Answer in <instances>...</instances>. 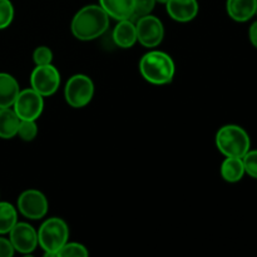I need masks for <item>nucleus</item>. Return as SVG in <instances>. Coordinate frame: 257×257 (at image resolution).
<instances>
[{"label":"nucleus","instance_id":"5","mask_svg":"<svg viewBox=\"0 0 257 257\" xmlns=\"http://www.w3.org/2000/svg\"><path fill=\"white\" fill-rule=\"evenodd\" d=\"M93 95H94V84L88 75L74 74L68 79L64 88V97L70 107H85L90 103Z\"/></svg>","mask_w":257,"mask_h":257},{"label":"nucleus","instance_id":"8","mask_svg":"<svg viewBox=\"0 0 257 257\" xmlns=\"http://www.w3.org/2000/svg\"><path fill=\"white\" fill-rule=\"evenodd\" d=\"M43 95L35 92L33 88L20 90L13 104V109L20 119L37 120L44 109V99Z\"/></svg>","mask_w":257,"mask_h":257},{"label":"nucleus","instance_id":"20","mask_svg":"<svg viewBox=\"0 0 257 257\" xmlns=\"http://www.w3.org/2000/svg\"><path fill=\"white\" fill-rule=\"evenodd\" d=\"M17 136H19L20 140L25 141V142H30V141L35 140V137L38 136L37 122L35 120L20 119Z\"/></svg>","mask_w":257,"mask_h":257},{"label":"nucleus","instance_id":"7","mask_svg":"<svg viewBox=\"0 0 257 257\" xmlns=\"http://www.w3.org/2000/svg\"><path fill=\"white\" fill-rule=\"evenodd\" d=\"M30 84L43 97H50L60 85V74L52 64L37 65L30 75Z\"/></svg>","mask_w":257,"mask_h":257},{"label":"nucleus","instance_id":"28","mask_svg":"<svg viewBox=\"0 0 257 257\" xmlns=\"http://www.w3.org/2000/svg\"><path fill=\"white\" fill-rule=\"evenodd\" d=\"M255 15L257 17V7H256V12H255Z\"/></svg>","mask_w":257,"mask_h":257},{"label":"nucleus","instance_id":"14","mask_svg":"<svg viewBox=\"0 0 257 257\" xmlns=\"http://www.w3.org/2000/svg\"><path fill=\"white\" fill-rule=\"evenodd\" d=\"M99 5L108 17L118 22L131 19L135 10V0H99Z\"/></svg>","mask_w":257,"mask_h":257},{"label":"nucleus","instance_id":"1","mask_svg":"<svg viewBox=\"0 0 257 257\" xmlns=\"http://www.w3.org/2000/svg\"><path fill=\"white\" fill-rule=\"evenodd\" d=\"M109 27V17L100 5L90 4L83 7L74 15L70 24L73 35L78 40L89 42L102 37Z\"/></svg>","mask_w":257,"mask_h":257},{"label":"nucleus","instance_id":"17","mask_svg":"<svg viewBox=\"0 0 257 257\" xmlns=\"http://www.w3.org/2000/svg\"><path fill=\"white\" fill-rule=\"evenodd\" d=\"M245 173L242 158L226 157L221 165V176L228 183H236L241 181Z\"/></svg>","mask_w":257,"mask_h":257},{"label":"nucleus","instance_id":"6","mask_svg":"<svg viewBox=\"0 0 257 257\" xmlns=\"http://www.w3.org/2000/svg\"><path fill=\"white\" fill-rule=\"evenodd\" d=\"M136 30H137V42L148 49L158 47L165 37V28L162 22L157 17L151 14L136 20Z\"/></svg>","mask_w":257,"mask_h":257},{"label":"nucleus","instance_id":"24","mask_svg":"<svg viewBox=\"0 0 257 257\" xmlns=\"http://www.w3.org/2000/svg\"><path fill=\"white\" fill-rule=\"evenodd\" d=\"M243 166H245V172L250 177L257 180V150L248 151L242 157Z\"/></svg>","mask_w":257,"mask_h":257},{"label":"nucleus","instance_id":"13","mask_svg":"<svg viewBox=\"0 0 257 257\" xmlns=\"http://www.w3.org/2000/svg\"><path fill=\"white\" fill-rule=\"evenodd\" d=\"M113 40L123 49H130L137 43V30L133 20H119L113 30Z\"/></svg>","mask_w":257,"mask_h":257},{"label":"nucleus","instance_id":"3","mask_svg":"<svg viewBox=\"0 0 257 257\" xmlns=\"http://www.w3.org/2000/svg\"><path fill=\"white\" fill-rule=\"evenodd\" d=\"M216 147L225 157L242 158L250 151V136L237 124L223 125L216 135Z\"/></svg>","mask_w":257,"mask_h":257},{"label":"nucleus","instance_id":"25","mask_svg":"<svg viewBox=\"0 0 257 257\" xmlns=\"http://www.w3.org/2000/svg\"><path fill=\"white\" fill-rule=\"evenodd\" d=\"M15 253L9 238L0 237V257H12Z\"/></svg>","mask_w":257,"mask_h":257},{"label":"nucleus","instance_id":"16","mask_svg":"<svg viewBox=\"0 0 257 257\" xmlns=\"http://www.w3.org/2000/svg\"><path fill=\"white\" fill-rule=\"evenodd\" d=\"M20 118L15 110L10 108H0V138L12 140L17 136Z\"/></svg>","mask_w":257,"mask_h":257},{"label":"nucleus","instance_id":"12","mask_svg":"<svg viewBox=\"0 0 257 257\" xmlns=\"http://www.w3.org/2000/svg\"><path fill=\"white\" fill-rule=\"evenodd\" d=\"M257 0H227L226 10L228 17L238 23H245L255 17Z\"/></svg>","mask_w":257,"mask_h":257},{"label":"nucleus","instance_id":"4","mask_svg":"<svg viewBox=\"0 0 257 257\" xmlns=\"http://www.w3.org/2000/svg\"><path fill=\"white\" fill-rule=\"evenodd\" d=\"M69 227L59 217L48 218L38 231V245L44 250L45 256H55L57 251L68 242Z\"/></svg>","mask_w":257,"mask_h":257},{"label":"nucleus","instance_id":"23","mask_svg":"<svg viewBox=\"0 0 257 257\" xmlns=\"http://www.w3.org/2000/svg\"><path fill=\"white\" fill-rule=\"evenodd\" d=\"M33 60H34L35 65L52 64L53 52L50 50V48L45 47V45L38 47L33 53Z\"/></svg>","mask_w":257,"mask_h":257},{"label":"nucleus","instance_id":"11","mask_svg":"<svg viewBox=\"0 0 257 257\" xmlns=\"http://www.w3.org/2000/svg\"><path fill=\"white\" fill-rule=\"evenodd\" d=\"M168 15L178 23H188L198 14L197 0H168L166 3Z\"/></svg>","mask_w":257,"mask_h":257},{"label":"nucleus","instance_id":"9","mask_svg":"<svg viewBox=\"0 0 257 257\" xmlns=\"http://www.w3.org/2000/svg\"><path fill=\"white\" fill-rule=\"evenodd\" d=\"M49 210L44 193L38 190H27L18 197V211L29 220H42Z\"/></svg>","mask_w":257,"mask_h":257},{"label":"nucleus","instance_id":"2","mask_svg":"<svg viewBox=\"0 0 257 257\" xmlns=\"http://www.w3.org/2000/svg\"><path fill=\"white\" fill-rule=\"evenodd\" d=\"M140 72L151 84H168L175 77V62L167 53L161 50H151L141 58Z\"/></svg>","mask_w":257,"mask_h":257},{"label":"nucleus","instance_id":"26","mask_svg":"<svg viewBox=\"0 0 257 257\" xmlns=\"http://www.w3.org/2000/svg\"><path fill=\"white\" fill-rule=\"evenodd\" d=\"M248 39H250L251 44L257 49V20L251 24L250 29H248Z\"/></svg>","mask_w":257,"mask_h":257},{"label":"nucleus","instance_id":"21","mask_svg":"<svg viewBox=\"0 0 257 257\" xmlns=\"http://www.w3.org/2000/svg\"><path fill=\"white\" fill-rule=\"evenodd\" d=\"M14 19V7L10 0H0V30L12 24Z\"/></svg>","mask_w":257,"mask_h":257},{"label":"nucleus","instance_id":"15","mask_svg":"<svg viewBox=\"0 0 257 257\" xmlns=\"http://www.w3.org/2000/svg\"><path fill=\"white\" fill-rule=\"evenodd\" d=\"M19 92L18 80L8 73H0V108L13 107Z\"/></svg>","mask_w":257,"mask_h":257},{"label":"nucleus","instance_id":"18","mask_svg":"<svg viewBox=\"0 0 257 257\" xmlns=\"http://www.w3.org/2000/svg\"><path fill=\"white\" fill-rule=\"evenodd\" d=\"M17 222V208L9 202H0V235L9 233Z\"/></svg>","mask_w":257,"mask_h":257},{"label":"nucleus","instance_id":"22","mask_svg":"<svg viewBox=\"0 0 257 257\" xmlns=\"http://www.w3.org/2000/svg\"><path fill=\"white\" fill-rule=\"evenodd\" d=\"M156 0H135V10L131 20H137L138 18L151 14L155 9Z\"/></svg>","mask_w":257,"mask_h":257},{"label":"nucleus","instance_id":"10","mask_svg":"<svg viewBox=\"0 0 257 257\" xmlns=\"http://www.w3.org/2000/svg\"><path fill=\"white\" fill-rule=\"evenodd\" d=\"M9 240L15 251L32 253L38 247V232L27 222H17L9 232Z\"/></svg>","mask_w":257,"mask_h":257},{"label":"nucleus","instance_id":"19","mask_svg":"<svg viewBox=\"0 0 257 257\" xmlns=\"http://www.w3.org/2000/svg\"><path fill=\"white\" fill-rule=\"evenodd\" d=\"M89 255L87 247L78 242H67L59 248L54 257H87Z\"/></svg>","mask_w":257,"mask_h":257},{"label":"nucleus","instance_id":"27","mask_svg":"<svg viewBox=\"0 0 257 257\" xmlns=\"http://www.w3.org/2000/svg\"><path fill=\"white\" fill-rule=\"evenodd\" d=\"M168 0H156V3H161V4H166Z\"/></svg>","mask_w":257,"mask_h":257}]
</instances>
